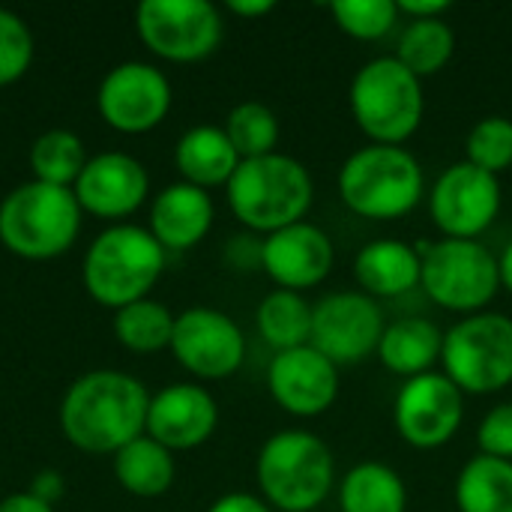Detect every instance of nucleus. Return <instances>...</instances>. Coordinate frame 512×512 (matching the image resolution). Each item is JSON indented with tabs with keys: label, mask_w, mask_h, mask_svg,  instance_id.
Wrapping results in <instances>:
<instances>
[{
	"label": "nucleus",
	"mask_w": 512,
	"mask_h": 512,
	"mask_svg": "<svg viewBox=\"0 0 512 512\" xmlns=\"http://www.w3.org/2000/svg\"><path fill=\"white\" fill-rule=\"evenodd\" d=\"M84 165H87L84 144L69 129H48L30 147V168H33L36 180H42V183L72 189L75 180L81 177Z\"/></svg>",
	"instance_id": "nucleus-29"
},
{
	"label": "nucleus",
	"mask_w": 512,
	"mask_h": 512,
	"mask_svg": "<svg viewBox=\"0 0 512 512\" xmlns=\"http://www.w3.org/2000/svg\"><path fill=\"white\" fill-rule=\"evenodd\" d=\"M498 267H501V288H507L512 294V240L507 243V249L501 252Z\"/></svg>",
	"instance_id": "nucleus-41"
},
{
	"label": "nucleus",
	"mask_w": 512,
	"mask_h": 512,
	"mask_svg": "<svg viewBox=\"0 0 512 512\" xmlns=\"http://www.w3.org/2000/svg\"><path fill=\"white\" fill-rule=\"evenodd\" d=\"M213 216L216 207L210 192L180 180L156 195L150 210V234L162 243L165 252H183L207 237V231L213 228Z\"/></svg>",
	"instance_id": "nucleus-20"
},
{
	"label": "nucleus",
	"mask_w": 512,
	"mask_h": 512,
	"mask_svg": "<svg viewBox=\"0 0 512 512\" xmlns=\"http://www.w3.org/2000/svg\"><path fill=\"white\" fill-rule=\"evenodd\" d=\"M147 387L114 369L81 375L63 396V435L84 453H117L147 432Z\"/></svg>",
	"instance_id": "nucleus-1"
},
{
	"label": "nucleus",
	"mask_w": 512,
	"mask_h": 512,
	"mask_svg": "<svg viewBox=\"0 0 512 512\" xmlns=\"http://www.w3.org/2000/svg\"><path fill=\"white\" fill-rule=\"evenodd\" d=\"M0 512H54V507L42 504L30 492H18V495H9L0 501Z\"/></svg>",
	"instance_id": "nucleus-39"
},
{
	"label": "nucleus",
	"mask_w": 512,
	"mask_h": 512,
	"mask_svg": "<svg viewBox=\"0 0 512 512\" xmlns=\"http://www.w3.org/2000/svg\"><path fill=\"white\" fill-rule=\"evenodd\" d=\"M96 105L108 126L120 132H147L165 120L171 108V84L162 69L126 60L102 78Z\"/></svg>",
	"instance_id": "nucleus-15"
},
{
	"label": "nucleus",
	"mask_w": 512,
	"mask_h": 512,
	"mask_svg": "<svg viewBox=\"0 0 512 512\" xmlns=\"http://www.w3.org/2000/svg\"><path fill=\"white\" fill-rule=\"evenodd\" d=\"M255 477L273 510L315 512L333 492L336 459L315 432L282 429L258 450Z\"/></svg>",
	"instance_id": "nucleus-4"
},
{
	"label": "nucleus",
	"mask_w": 512,
	"mask_h": 512,
	"mask_svg": "<svg viewBox=\"0 0 512 512\" xmlns=\"http://www.w3.org/2000/svg\"><path fill=\"white\" fill-rule=\"evenodd\" d=\"M384 309L363 291H333L312 303V336L309 345L327 360L357 366L378 351L384 336Z\"/></svg>",
	"instance_id": "nucleus-12"
},
{
	"label": "nucleus",
	"mask_w": 512,
	"mask_h": 512,
	"mask_svg": "<svg viewBox=\"0 0 512 512\" xmlns=\"http://www.w3.org/2000/svg\"><path fill=\"white\" fill-rule=\"evenodd\" d=\"M228 9L240 18H261L276 9L273 0H228Z\"/></svg>",
	"instance_id": "nucleus-40"
},
{
	"label": "nucleus",
	"mask_w": 512,
	"mask_h": 512,
	"mask_svg": "<svg viewBox=\"0 0 512 512\" xmlns=\"http://www.w3.org/2000/svg\"><path fill=\"white\" fill-rule=\"evenodd\" d=\"M171 351L192 375L219 381L243 366L246 336L231 315L210 306H192L174 321Z\"/></svg>",
	"instance_id": "nucleus-14"
},
{
	"label": "nucleus",
	"mask_w": 512,
	"mask_h": 512,
	"mask_svg": "<svg viewBox=\"0 0 512 512\" xmlns=\"http://www.w3.org/2000/svg\"><path fill=\"white\" fill-rule=\"evenodd\" d=\"M336 264L330 234L312 222H297L261 237V270L285 291L318 288Z\"/></svg>",
	"instance_id": "nucleus-17"
},
{
	"label": "nucleus",
	"mask_w": 512,
	"mask_h": 512,
	"mask_svg": "<svg viewBox=\"0 0 512 512\" xmlns=\"http://www.w3.org/2000/svg\"><path fill=\"white\" fill-rule=\"evenodd\" d=\"M147 189V168L135 156L120 150H108L87 159L81 177L72 186L81 210H90L102 219H120L135 213L144 204Z\"/></svg>",
	"instance_id": "nucleus-18"
},
{
	"label": "nucleus",
	"mask_w": 512,
	"mask_h": 512,
	"mask_svg": "<svg viewBox=\"0 0 512 512\" xmlns=\"http://www.w3.org/2000/svg\"><path fill=\"white\" fill-rule=\"evenodd\" d=\"M174 321H177V315H171V309L165 303L144 297V300H135L129 306L117 309L114 333L126 348L150 354V351L171 348Z\"/></svg>",
	"instance_id": "nucleus-30"
},
{
	"label": "nucleus",
	"mask_w": 512,
	"mask_h": 512,
	"mask_svg": "<svg viewBox=\"0 0 512 512\" xmlns=\"http://www.w3.org/2000/svg\"><path fill=\"white\" fill-rule=\"evenodd\" d=\"M408 486L384 462H360L339 483V512H405Z\"/></svg>",
	"instance_id": "nucleus-24"
},
{
	"label": "nucleus",
	"mask_w": 512,
	"mask_h": 512,
	"mask_svg": "<svg viewBox=\"0 0 512 512\" xmlns=\"http://www.w3.org/2000/svg\"><path fill=\"white\" fill-rule=\"evenodd\" d=\"M420 270H423V261L417 249L393 237L366 243L354 258V279L360 291L369 294L372 300L402 297L420 288Z\"/></svg>",
	"instance_id": "nucleus-21"
},
{
	"label": "nucleus",
	"mask_w": 512,
	"mask_h": 512,
	"mask_svg": "<svg viewBox=\"0 0 512 512\" xmlns=\"http://www.w3.org/2000/svg\"><path fill=\"white\" fill-rule=\"evenodd\" d=\"M114 477L126 492L138 498H156L171 489L177 465L168 447L150 435H141L114 453Z\"/></svg>",
	"instance_id": "nucleus-25"
},
{
	"label": "nucleus",
	"mask_w": 512,
	"mask_h": 512,
	"mask_svg": "<svg viewBox=\"0 0 512 512\" xmlns=\"http://www.w3.org/2000/svg\"><path fill=\"white\" fill-rule=\"evenodd\" d=\"M165 270L162 243L141 225L105 228L84 255V288L93 300L123 309L144 300Z\"/></svg>",
	"instance_id": "nucleus-6"
},
{
	"label": "nucleus",
	"mask_w": 512,
	"mask_h": 512,
	"mask_svg": "<svg viewBox=\"0 0 512 512\" xmlns=\"http://www.w3.org/2000/svg\"><path fill=\"white\" fill-rule=\"evenodd\" d=\"M207 512H273V507L249 492H228L222 498H216Z\"/></svg>",
	"instance_id": "nucleus-36"
},
{
	"label": "nucleus",
	"mask_w": 512,
	"mask_h": 512,
	"mask_svg": "<svg viewBox=\"0 0 512 512\" xmlns=\"http://www.w3.org/2000/svg\"><path fill=\"white\" fill-rule=\"evenodd\" d=\"M441 372L465 396L501 393L512 384V318L504 312L465 315L444 333Z\"/></svg>",
	"instance_id": "nucleus-9"
},
{
	"label": "nucleus",
	"mask_w": 512,
	"mask_h": 512,
	"mask_svg": "<svg viewBox=\"0 0 512 512\" xmlns=\"http://www.w3.org/2000/svg\"><path fill=\"white\" fill-rule=\"evenodd\" d=\"M417 255L423 261L420 288L426 297L447 309L465 315L486 312L501 291L498 258L480 240H420Z\"/></svg>",
	"instance_id": "nucleus-8"
},
{
	"label": "nucleus",
	"mask_w": 512,
	"mask_h": 512,
	"mask_svg": "<svg viewBox=\"0 0 512 512\" xmlns=\"http://www.w3.org/2000/svg\"><path fill=\"white\" fill-rule=\"evenodd\" d=\"M33 60V36L21 15L0 9V87L18 81Z\"/></svg>",
	"instance_id": "nucleus-34"
},
{
	"label": "nucleus",
	"mask_w": 512,
	"mask_h": 512,
	"mask_svg": "<svg viewBox=\"0 0 512 512\" xmlns=\"http://www.w3.org/2000/svg\"><path fill=\"white\" fill-rule=\"evenodd\" d=\"M459 512H512V462L477 453L456 477Z\"/></svg>",
	"instance_id": "nucleus-26"
},
{
	"label": "nucleus",
	"mask_w": 512,
	"mask_h": 512,
	"mask_svg": "<svg viewBox=\"0 0 512 512\" xmlns=\"http://www.w3.org/2000/svg\"><path fill=\"white\" fill-rule=\"evenodd\" d=\"M267 387L273 402L300 420L327 414L342 390V375L333 360H327L312 345L279 351L267 369Z\"/></svg>",
	"instance_id": "nucleus-16"
},
{
	"label": "nucleus",
	"mask_w": 512,
	"mask_h": 512,
	"mask_svg": "<svg viewBox=\"0 0 512 512\" xmlns=\"http://www.w3.org/2000/svg\"><path fill=\"white\" fill-rule=\"evenodd\" d=\"M336 189L354 216L393 222L417 210L426 195V177L408 147L366 144L342 162Z\"/></svg>",
	"instance_id": "nucleus-3"
},
{
	"label": "nucleus",
	"mask_w": 512,
	"mask_h": 512,
	"mask_svg": "<svg viewBox=\"0 0 512 512\" xmlns=\"http://www.w3.org/2000/svg\"><path fill=\"white\" fill-rule=\"evenodd\" d=\"M81 228V204L72 189L30 180L0 201V240L21 258L66 252Z\"/></svg>",
	"instance_id": "nucleus-7"
},
{
	"label": "nucleus",
	"mask_w": 512,
	"mask_h": 512,
	"mask_svg": "<svg viewBox=\"0 0 512 512\" xmlns=\"http://www.w3.org/2000/svg\"><path fill=\"white\" fill-rule=\"evenodd\" d=\"M135 27L153 54L174 63L210 57L225 33L222 12L210 0H141Z\"/></svg>",
	"instance_id": "nucleus-10"
},
{
	"label": "nucleus",
	"mask_w": 512,
	"mask_h": 512,
	"mask_svg": "<svg viewBox=\"0 0 512 512\" xmlns=\"http://www.w3.org/2000/svg\"><path fill=\"white\" fill-rule=\"evenodd\" d=\"M441 348H444V330L432 318L405 315L384 327L375 357L387 372L408 381L435 372V366L441 363Z\"/></svg>",
	"instance_id": "nucleus-22"
},
{
	"label": "nucleus",
	"mask_w": 512,
	"mask_h": 512,
	"mask_svg": "<svg viewBox=\"0 0 512 512\" xmlns=\"http://www.w3.org/2000/svg\"><path fill=\"white\" fill-rule=\"evenodd\" d=\"M393 423L414 450L447 447L465 423V393L444 372L408 378L396 393Z\"/></svg>",
	"instance_id": "nucleus-13"
},
{
	"label": "nucleus",
	"mask_w": 512,
	"mask_h": 512,
	"mask_svg": "<svg viewBox=\"0 0 512 512\" xmlns=\"http://www.w3.org/2000/svg\"><path fill=\"white\" fill-rule=\"evenodd\" d=\"M255 327H258V336L276 354L303 348L309 345V336H312V303L297 291L276 288L258 303Z\"/></svg>",
	"instance_id": "nucleus-27"
},
{
	"label": "nucleus",
	"mask_w": 512,
	"mask_h": 512,
	"mask_svg": "<svg viewBox=\"0 0 512 512\" xmlns=\"http://www.w3.org/2000/svg\"><path fill=\"white\" fill-rule=\"evenodd\" d=\"M399 15L408 21H426V18H444L450 9V0H396Z\"/></svg>",
	"instance_id": "nucleus-37"
},
{
	"label": "nucleus",
	"mask_w": 512,
	"mask_h": 512,
	"mask_svg": "<svg viewBox=\"0 0 512 512\" xmlns=\"http://www.w3.org/2000/svg\"><path fill=\"white\" fill-rule=\"evenodd\" d=\"M501 177L471 162L447 165L429 189V216L447 240H477L501 213Z\"/></svg>",
	"instance_id": "nucleus-11"
},
{
	"label": "nucleus",
	"mask_w": 512,
	"mask_h": 512,
	"mask_svg": "<svg viewBox=\"0 0 512 512\" xmlns=\"http://www.w3.org/2000/svg\"><path fill=\"white\" fill-rule=\"evenodd\" d=\"M336 27L357 42H378L399 24L396 0H336L330 6Z\"/></svg>",
	"instance_id": "nucleus-33"
},
{
	"label": "nucleus",
	"mask_w": 512,
	"mask_h": 512,
	"mask_svg": "<svg viewBox=\"0 0 512 512\" xmlns=\"http://www.w3.org/2000/svg\"><path fill=\"white\" fill-rule=\"evenodd\" d=\"M351 117L372 144L405 147L426 114L423 81L393 54L366 60L348 87Z\"/></svg>",
	"instance_id": "nucleus-5"
},
{
	"label": "nucleus",
	"mask_w": 512,
	"mask_h": 512,
	"mask_svg": "<svg viewBox=\"0 0 512 512\" xmlns=\"http://www.w3.org/2000/svg\"><path fill=\"white\" fill-rule=\"evenodd\" d=\"M225 135L234 144L240 159H258L276 153L279 144V117L264 102H240L228 111Z\"/></svg>",
	"instance_id": "nucleus-31"
},
{
	"label": "nucleus",
	"mask_w": 512,
	"mask_h": 512,
	"mask_svg": "<svg viewBox=\"0 0 512 512\" xmlns=\"http://www.w3.org/2000/svg\"><path fill=\"white\" fill-rule=\"evenodd\" d=\"M456 54V33L444 18L408 21L396 42V60L420 81L438 75Z\"/></svg>",
	"instance_id": "nucleus-28"
},
{
	"label": "nucleus",
	"mask_w": 512,
	"mask_h": 512,
	"mask_svg": "<svg viewBox=\"0 0 512 512\" xmlns=\"http://www.w3.org/2000/svg\"><path fill=\"white\" fill-rule=\"evenodd\" d=\"M30 495L39 498L42 504L54 507L63 498V477L57 471H51V468L48 471H39L36 480H33V486H30Z\"/></svg>",
	"instance_id": "nucleus-38"
},
{
	"label": "nucleus",
	"mask_w": 512,
	"mask_h": 512,
	"mask_svg": "<svg viewBox=\"0 0 512 512\" xmlns=\"http://www.w3.org/2000/svg\"><path fill=\"white\" fill-rule=\"evenodd\" d=\"M219 426V405L201 384H171L150 396L147 435L162 447L192 450L201 447Z\"/></svg>",
	"instance_id": "nucleus-19"
},
{
	"label": "nucleus",
	"mask_w": 512,
	"mask_h": 512,
	"mask_svg": "<svg viewBox=\"0 0 512 512\" xmlns=\"http://www.w3.org/2000/svg\"><path fill=\"white\" fill-rule=\"evenodd\" d=\"M465 162L501 177L512 168V120L504 114H489L477 120L465 138Z\"/></svg>",
	"instance_id": "nucleus-32"
},
{
	"label": "nucleus",
	"mask_w": 512,
	"mask_h": 512,
	"mask_svg": "<svg viewBox=\"0 0 512 512\" xmlns=\"http://www.w3.org/2000/svg\"><path fill=\"white\" fill-rule=\"evenodd\" d=\"M174 162L186 183L213 189V186H228V180L234 177L243 159L237 156L222 126L201 123L180 135L174 147Z\"/></svg>",
	"instance_id": "nucleus-23"
},
{
	"label": "nucleus",
	"mask_w": 512,
	"mask_h": 512,
	"mask_svg": "<svg viewBox=\"0 0 512 512\" xmlns=\"http://www.w3.org/2000/svg\"><path fill=\"white\" fill-rule=\"evenodd\" d=\"M225 195L237 222L267 237L288 225L306 222L315 201V183L300 159L276 150L270 156L243 159L228 180Z\"/></svg>",
	"instance_id": "nucleus-2"
},
{
	"label": "nucleus",
	"mask_w": 512,
	"mask_h": 512,
	"mask_svg": "<svg viewBox=\"0 0 512 512\" xmlns=\"http://www.w3.org/2000/svg\"><path fill=\"white\" fill-rule=\"evenodd\" d=\"M477 447L483 456L512 462V402H501L477 426Z\"/></svg>",
	"instance_id": "nucleus-35"
}]
</instances>
